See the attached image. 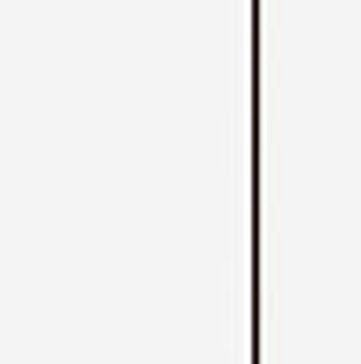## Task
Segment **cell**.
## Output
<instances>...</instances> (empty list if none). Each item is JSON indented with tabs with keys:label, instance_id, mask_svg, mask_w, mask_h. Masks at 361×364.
I'll list each match as a JSON object with an SVG mask.
<instances>
[]
</instances>
